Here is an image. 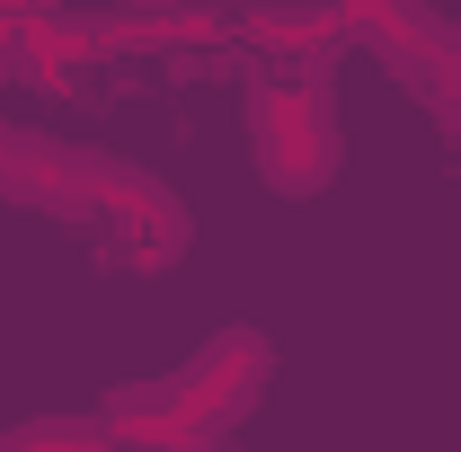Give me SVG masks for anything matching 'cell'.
<instances>
[{
    "label": "cell",
    "instance_id": "cell-1",
    "mask_svg": "<svg viewBox=\"0 0 461 452\" xmlns=\"http://www.w3.org/2000/svg\"><path fill=\"white\" fill-rule=\"evenodd\" d=\"M249 142H258V177L276 195H320L338 177V107L320 71H285L249 89Z\"/></svg>",
    "mask_w": 461,
    "mask_h": 452
},
{
    "label": "cell",
    "instance_id": "cell-2",
    "mask_svg": "<svg viewBox=\"0 0 461 452\" xmlns=\"http://www.w3.org/2000/svg\"><path fill=\"white\" fill-rule=\"evenodd\" d=\"M89 213L115 231V258L124 267H142V276H160L186 258V204H177L169 186L151 169H133V160H107V151H89Z\"/></svg>",
    "mask_w": 461,
    "mask_h": 452
},
{
    "label": "cell",
    "instance_id": "cell-3",
    "mask_svg": "<svg viewBox=\"0 0 461 452\" xmlns=\"http://www.w3.org/2000/svg\"><path fill=\"white\" fill-rule=\"evenodd\" d=\"M169 382H177V399H186V408H204V417L240 426V417L267 399V382H276V346L258 338V329H222V338L195 346Z\"/></svg>",
    "mask_w": 461,
    "mask_h": 452
},
{
    "label": "cell",
    "instance_id": "cell-4",
    "mask_svg": "<svg viewBox=\"0 0 461 452\" xmlns=\"http://www.w3.org/2000/svg\"><path fill=\"white\" fill-rule=\"evenodd\" d=\"M98 417H107L115 444H133V452H230V435H240V426H222V417L186 408L177 382H115Z\"/></svg>",
    "mask_w": 461,
    "mask_h": 452
},
{
    "label": "cell",
    "instance_id": "cell-5",
    "mask_svg": "<svg viewBox=\"0 0 461 452\" xmlns=\"http://www.w3.org/2000/svg\"><path fill=\"white\" fill-rule=\"evenodd\" d=\"M249 45L276 54L285 71H320V80H329V62H338L355 36H346V18L329 9V0H276V9L249 18Z\"/></svg>",
    "mask_w": 461,
    "mask_h": 452
},
{
    "label": "cell",
    "instance_id": "cell-6",
    "mask_svg": "<svg viewBox=\"0 0 461 452\" xmlns=\"http://www.w3.org/2000/svg\"><path fill=\"white\" fill-rule=\"evenodd\" d=\"M230 0H124L107 18H89L98 27V45H213L230 36Z\"/></svg>",
    "mask_w": 461,
    "mask_h": 452
},
{
    "label": "cell",
    "instance_id": "cell-7",
    "mask_svg": "<svg viewBox=\"0 0 461 452\" xmlns=\"http://www.w3.org/2000/svg\"><path fill=\"white\" fill-rule=\"evenodd\" d=\"M0 452H115L107 417H27V426H9Z\"/></svg>",
    "mask_w": 461,
    "mask_h": 452
},
{
    "label": "cell",
    "instance_id": "cell-8",
    "mask_svg": "<svg viewBox=\"0 0 461 452\" xmlns=\"http://www.w3.org/2000/svg\"><path fill=\"white\" fill-rule=\"evenodd\" d=\"M329 9L346 18V36H355V45H382V36L400 27V18L417 9V0H329Z\"/></svg>",
    "mask_w": 461,
    "mask_h": 452
},
{
    "label": "cell",
    "instance_id": "cell-9",
    "mask_svg": "<svg viewBox=\"0 0 461 452\" xmlns=\"http://www.w3.org/2000/svg\"><path fill=\"white\" fill-rule=\"evenodd\" d=\"M27 18V9H18ZM18 18H0V80H9V54H18Z\"/></svg>",
    "mask_w": 461,
    "mask_h": 452
},
{
    "label": "cell",
    "instance_id": "cell-10",
    "mask_svg": "<svg viewBox=\"0 0 461 452\" xmlns=\"http://www.w3.org/2000/svg\"><path fill=\"white\" fill-rule=\"evenodd\" d=\"M18 9H36V0H0V18H18Z\"/></svg>",
    "mask_w": 461,
    "mask_h": 452
}]
</instances>
